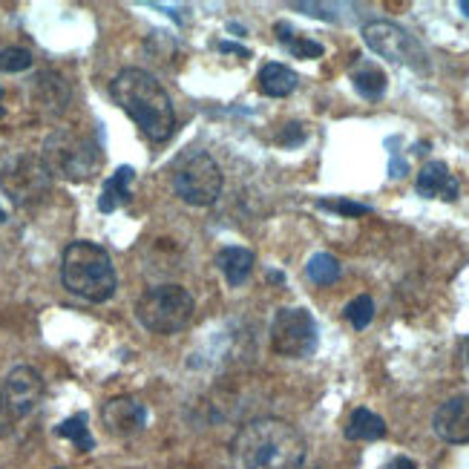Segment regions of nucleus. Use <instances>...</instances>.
Here are the masks:
<instances>
[{
    "label": "nucleus",
    "mask_w": 469,
    "mask_h": 469,
    "mask_svg": "<svg viewBox=\"0 0 469 469\" xmlns=\"http://www.w3.org/2000/svg\"><path fill=\"white\" fill-rule=\"evenodd\" d=\"M305 441L280 418L245 423L230 443V469H303Z\"/></svg>",
    "instance_id": "nucleus-1"
},
{
    "label": "nucleus",
    "mask_w": 469,
    "mask_h": 469,
    "mask_svg": "<svg viewBox=\"0 0 469 469\" xmlns=\"http://www.w3.org/2000/svg\"><path fill=\"white\" fill-rule=\"evenodd\" d=\"M112 101L119 104L130 119L142 127V133L153 142H167L176 133V112L170 95L155 78L144 69H122L110 84Z\"/></svg>",
    "instance_id": "nucleus-2"
},
{
    "label": "nucleus",
    "mask_w": 469,
    "mask_h": 469,
    "mask_svg": "<svg viewBox=\"0 0 469 469\" xmlns=\"http://www.w3.org/2000/svg\"><path fill=\"white\" fill-rule=\"evenodd\" d=\"M61 280L67 291L87 303H107L119 288L110 253L87 240H75L67 245L61 260Z\"/></svg>",
    "instance_id": "nucleus-3"
},
{
    "label": "nucleus",
    "mask_w": 469,
    "mask_h": 469,
    "mask_svg": "<svg viewBox=\"0 0 469 469\" xmlns=\"http://www.w3.org/2000/svg\"><path fill=\"white\" fill-rule=\"evenodd\" d=\"M41 162L49 176H61L67 182H87L99 170L101 153L90 135L61 127L44 142Z\"/></svg>",
    "instance_id": "nucleus-4"
},
{
    "label": "nucleus",
    "mask_w": 469,
    "mask_h": 469,
    "mask_svg": "<svg viewBox=\"0 0 469 469\" xmlns=\"http://www.w3.org/2000/svg\"><path fill=\"white\" fill-rule=\"evenodd\" d=\"M193 311H197V303L182 285L147 288L135 303V317L153 335H179L190 325Z\"/></svg>",
    "instance_id": "nucleus-5"
},
{
    "label": "nucleus",
    "mask_w": 469,
    "mask_h": 469,
    "mask_svg": "<svg viewBox=\"0 0 469 469\" xmlns=\"http://www.w3.org/2000/svg\"><path fill=\"white\" fill-rule=\"evenodd\" d=\"M44 398V378L32 366H15L0 380V438L12 435L15 423L32 415Z\"/></svg>",
    "instance_id": "nucleus-6"
},
{
    "label": "nucleus",
    "mask_w": 469,
    "mask_h": 469,
    "mask_svg": "<svg viewBox=\"0 0 469 469\" xmlns=\"http://www.w3.org/2000/svg\"><path fill=\"white\" fill-rule=\"evenodd\" d=\"M176 197L193 208H208L222 197V170L208 153L197 150L182 159L173 173Z\"/></svg>",
    "instance_id": "nucleus-7"
},
{
    "label": "nucleus",
    "mask_w": 469,
    "mask_h": 469,
    "mask_svg": "<svg viewBox=\"0 0 469 469\" xmlns=\"http://www.w3.org/2000/svg\"><path fill=\"white\" fill-rule=\"evenodd\" d=\"M317 323L305 308H280L271 320V346L277 355L303 360L317 351Z\"/></svg>",
    "instance_id": "nucleus-8"
},
{
    "label": "nucleus",
    "mask_w": 469,
    "mask_h": 469,
    "mask_svg": "<svg viewBox=\"0 0 469 469\" xmlns=\"http://www.w3.org/2000/svg\"><path fill=\"white\" fill-rule=\"evenodd\" d=\"M363 41H366V47L371 52L386 58V61L412 67V69H421V72L429 69L423 47L403 27H398L392 21H368L363 27Z\"/></svg>",
    "instance_id": "nucleus-9"
},
{
    "label": "nucleus",
    "mask_w": 469,
    "mask_h": 469,
    "mask_svg": "<svg viewBox=\"0 0 469 469\" xmlns=\"http://www.w3.org/2000/svg\"><path fill=\"white\" fill-rule=\"evenodd\" d=\"M0 187L6 190V197L15 205H29L47 193L49 173L41 159L21 153V155H12V159L0 167Z\"/></svg>",
    "instance_id": "nucleus-10"
},
{
    "label": "nucleus",
    "mask_w": 469,
    "mask_h": 469,
    "mask_svg": "<svg viewBox=\"0 0 469 469\" xmlns=\"http://www.w3.org/2000/svg\"><path fill=\"white\" fill-rule=\"evenodd\" d=\"M101 421L107 426V432L115 438L139 435L147 426V406L135 398H112L101 409Z\"/></svg>",
    "instance_id": "nucleus-11"
},
{
    "label": "nucleus",
    "mask_w": 469,
    "mask_h": 469,
    "mask_svg": "<svg viewBox=\"0 0 469 469\" xmlns=\"http://www.w3.org/2000/svg\"><path fill=\"white\" fill-rule=\"evenodd\" d=\"M435 435L446 443H469V395L449 398L432 418Z\"/></svg>",
    "instance_id": "nucleus-12"
},
{
    "label": "nucleus",
    "mask_w": 469,
    "mask_h": 469,
    "mask_svg": "<svg viewBox=\"0 0 469 469\" xmlns=\"http://www.w3.org/2000/svg\"><path fill=\"white\" fill-rule=\"evenodd\" d=\"M415 190H418V197H423V199L455 202L458 193H461V185H458V179L453 176V170H449L443 162H429L418 173Z\"/></svg>",
    "instance_id": "nucleus-13"
},
{
    "label": "nucleus",
    "mask_w": 469,
    "mask_h": 469,
    "mask_svg": "<svg viewBox=\"0 0 469 469\" xmlns=\"http://www.w3.org/2000/svg\"><path fill=\"white\" fill-rule=\"evenodd\" d=\"M253 262H257V257H253V250L248 248H240V245H228L219 250V257H217V265L219 271L225 273V280L230 288H240L245 285V280L250 277V271H253Z\"/></svg>",
    "instance_id": "nucleus-14"
},
{
    "label": "nucleus",
    "mask_w": 469,
    "mask_h": 469,
    "mask_svg": "<svg viewBox=\"0 0 469 469\" xmlns=\"http://www.w3.org/2000/svg\"><path fill=\"white\" fill-rule=\"evenodd\" d=\"M257 81H260V92L268 95V99H285V95H291L297 90L300 84V78L294 69H288L285 64H265L257 75Z\"/></svg>",
    "instance_id": "nucleus-15"
},
{
    "label": "nucleus",
    "mask_w": 469,
    "mask_h": 469,
    "mask_svg": "<svg viewBox=\"0 0 469 469\" xmlns=\"http://www.w3.org/2000/svg\"><path fill=\"white\" fill-rule=\"evenodd\" d=\"M135 179V170L133 167H119L115 170L110 179L104 182L101 187V197H99V210L101 213H112L115 208H122L130 202V185Z\"/></svg>",
    "instance_id": "nucleus-16"
},
{
    "label": "nucleus",
    "mask_w": 469,
    "mask_h": 469,
    "mask_svg": "<svg viewBox=\"0 0 469 469\" xmlns=\"http://www.w3.org/2000/svg\"><path fill=\"white\" fill-rule=\"evenodd\" d=\"M386 435V423L380 415L371 409H355L346 423V438L348 441H380Z\"/></svg>",
    "instance_id": "nucleus-17"
},
{
    "label": "nucleus",
    "mask_w": 469,
    "mask_h": 469,
    "mask_svg": "<svg viewBox=\"0 0 469 469\" xmlns=\"http://www.w3.org/2000/svg\"><path fill=\"white\" fill-rule=\"evenodd\" d=\"M273 32H277V41L294 55V58H303V61H311V58H323V44L311 41V37H305L303 32H297L291 24L280 21L277 27H273Z\"/></svg>",
    "instance_id": "nucleus-18"
},
{
    "label": "nucleus",
    "mask_w": 469,
    "mask_h": 469,
    "mask_svg": "<svg viewBox=\"0 0 469 469\" xmlns=\"http://www.w3.org/2000/svg\"><path fill=\"white\" fill-rule=\"evenodd\" d=\"M351 81H355V90L368 101H378L386 92V75L375 64H363L360 69H355L351 72Z\"/></svg>",
    "instance_id": "nucleus-19"
},
{
    "label": "nucleus",
    "mask_w": 469,
    "mask_h": 469,
    "mask_svg": "<svg viewBox=\"0 0 469 469\" xmlns=\"http://www.w3.org/2000/svg\"><path fill=\"white\" fill-rule=\"evenodd\" d=\"M58 438H67L72 441L81 453H92L95 449V438L90 435V426H87V412H78L72 418H67L64 423H58Z\"/></svg>",
    "instance_id": "nucleus-20"
},
{
    "label": "nucleus",
    "mask_w": 469,
    "mask_h": 469,
    "mask_svg": "<svg viewBox=\"0 0 469 469\" xmlns=\"http://www.w3.org/2000/svg\"><path fill=\"white\" fill-rule=\"evenodd\" d=\"M305 273L311 277V282L331 285L340 277V262H337V257H331V253H314L305 265Z\"/></svg>",
    "instance_id": "nucleus-21"
},
{
    "label": "nucleus",
    "mask_w": 469,
    "mask_h": 469,
    "mask_svg": "<svg viewBox=\"0 0 469 469\" xmlns=\"http://www.w3.org/2000/svg\"><path fill=\"white\" fill-rule=\"evenodd\" d=\"M371 317H375V303H371L368 294H360V297H355L346 305V320L357 331H363L371 323Z\"/></svg>",
    "instance_id": "nucleus-22"
},
{
    "label": "nucleus",
    "mask_w": 469,
    "mask_h": 469,
    "mask_svg": "<svg viewBox=\"0 0 469 469\" xmlns=\"http://www.w3.org/2000/svg\"><path fill=\"white\" fill-rule=\"evenodd\" d=\"M32 67V52L21 47L0 49V72H24Z\"/></svg>",
    "instance_id": "nucleus-23"
},
{
    "label": "nucleus",
    "mask_w": 469,
    "mask_h": 469,
    "mask_svg": "<svg viewBox=\"0 0 469 469\" xmlns=\"http://www.w3.org/2000/svg\"><path fill=\"white\" fill-rule=\"evenodd\" d=\"M323 210H335L340 217H366L371 210L368 205H360V202H348V199H323L320 202Z\"/></svg>",
    "instance_id": "nucleus-24"
},
{
    "label": "nucleus",
    "mask_w": 469,
    "mask_h": 469,
    "mask_svg": "<svg viewBox=\"0 0 469 469\" xmlns=\"http://www.w3.org/2000/svg\"><path fill=\"white\" fill-rule=\"evenodd\" d=\"M294 9L311 15V17H323V21H337V12H331V9H337L335 4H305V0H300V4H291Z\"/></svg>",
    "instance_id": "nucleus-25"
},
{
    "label": "nucleus",
    "mask_w": 469,
    "mask_h": 469,
    "mask_svg": "<svg viewBox=\"0 0 469 469\" xmlns=\"http://www.w3.org/2000/svg\"><path fill=\"white\" fill-rule=\"evenodd\" d=\"M383 469H418V464H415L412 458H403V455H400V458H392V461H389Z\"/></svg>",
    "instance_id": "nucleus-26"
},
{
    "label": "nucleus",
    "mask_w": 469,
    "mask_h": 469,
    "mask_svg": "<svg viewBox=\"0 0 469 469\" xmlns=\"http://www.w3.org/2000/svg\"><path fill=\"white\" fill-rule=\"evenodd\" d=\"M219 49H222V52H233V55H240V58H250V52H248L245 47H237V44H228V41H222V44H219Z\"/></svg>",
    "instance_id": "nucleus-27"
},
{
    "label": "nucleus",
    "mask_w": 469,
    "mask_h": 469,
    "mask_svg": "<svg viewBox=\"0 0 469 469\" xmlns=\"http://www.w3.org/2000/svg\"><path fill=\"white\" fill-rule=\"evenodd\" d=\"M458 9L469 17V0H461V4H458Z\"/></svg>",
    "instance_id": "nucleus-28"
},
{
    "label": "nucleus",
    "mask_w": 469,
    "mask_h": 469,
    "mask_svg": "<svg viewBox=\"0 0 469 469\" xmlns=\"http://www.w3.org/2000/svg\"><path fill=\"white\" fill-rule=\"evenodd\" d=\"M6 115V107H4V90H0V119Z\"/></svg>",
    "instance_id": "nucleus-29"
},
{
    "label": "nucleus",
    "mask_w": 469,
    "mask_h": 469,
    "mask_svg": "<svg viewBox=\"0 0 469 469\" xmlns=\"http://www.w3.org/2000/svg\"><path fill=\"white\" fill-rule=\"evenodd\" d=\"M0 222H6V210L4 208H0Z\"/></svg>",
    "instance_id": "nucleus-30"
},
{
    "label": "nucleus",
    "mask_w": 469,
    "mask_h": 469,
    "mask_svg": "<svg viewBox=\"0 0 469 469\" xmlns=\"http://www.w3.org/2000/svg\"><path fill=\"white\" fill-rule=\"evenodd\" d=\"M466 355H469V340H466Z\"/></svg>",
    "instance_id": "nucleus-31"
},
{
    "label": "nucleus",
    "mask_w": 469,
    "mask_h": 469,
    "mask_svg": "<svg viewBox=\"0 0 469 469\" xmlns=\"http://www.w3.org/2000/svg\"><path fill=\"white\" fill-rule=\"evenodd\" d=\"M55 469H64V466H55Z\"/></svg>",
    "instance_id": "nucleus-32"
}]
</instances>
